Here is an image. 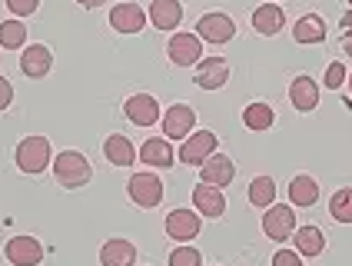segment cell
<instances>
[{
  "mask_svg": "<svg viewBox=\"0 0 352 266\" xmlns=\"http://www.w3.org/2000/svg\"><path fill=\"white\" fill-rule=\"evenodd\" d=\"M193 80H196V87H203V90H219L230 80V63L223 57H203L199 67H196Z\"/></svg>",
  "mask_w": 352,
  "mask_h": 266,
  "instance_id": "9a60e30c",
  "label": "cell"
},
{
  "mask_svg": "<svg viewBox=\"0 0 352 266\" xmlns=\"http://www.w3.org/2000/svg\"><path fill=\"white\" fill-rule=\"evenodd\" d=\"M110 27L117 30V34H140L143 27H146V10L140 7V3H117L113 10H110Z\"/></svg>",
  "mask_w": 352,
  "mask_h": 266,
  "instance_id": "8fae6325",
  "label": "cell"
},
{
  "mask_svg": "<svg viewBox=\"0 0 352 266\" xmlns=\"http://www.w3.org/2000/svg\"><path fill=\"white\" fill-rule=\"evenodd\" d=\"M193 207L196 213H203L206 220H219L226 213V196L219 187H210V183H199L193 190Z\"/></svg>",
  "mask_w": 352,
  "mask_h": 266,
  "instance_id": "2e32d148",
  "label": "cell"
},
{
  "mask_svg": "<svg viewBox=\"0 0 352 266\" xmlns=\"http://www.w3.org/2000/svg\"><path fill=\"white\" fill-rule=\"evenodd\" d=\"M263 233L270 236V240H289L296 233V213L293 207H270L263 213Z\"/></svg>",
  "mask_w": 352,
  "mask_h": 266,
  "instance_id": "9c48e42d",
  "label": "cell"
},
{
  "mask_svg": "<svg viewBox=\"0 0 352 266\" xmlns=\"http://www.w3.org/2000/svg\"><path fill=\"white\" fill-rule=\"evenodd\" d=\"M103 153H107V160H110L113 167H130V163H137V150H133V143H130L123 133H110L107 143H103Z\"/></svg>",
  "mask_w": 352,
  "mask_h": 266,
  "instance_id": "603a6c76",
  "label": "cell"
},
{
  "mask_svg": "<svg viewBox=\"0 0 352 266\" xmlns=\"http://www.w3.org/2000/svg\"><path fill=\"white\" fill-rule=\"evenodd\" d=\"M54 176H57L60 187H67V190H77V187H87L90 183V160L83 156L80 150H63L60 156H54Z\"/></svg>",
  "mask_w": 352,
  "mask_h": 266,
  "instance_id": "6da1fadb",
  "label": "cell"
},
{
  "mask_svg": "<svg viewBox=\"0 0 352 266\" xmlns=\"http://www.w3.org/2000/svg\"><path fill=\"white\" fill-rule=\"evenodd\" d=\"M216 153V133L213 130H199V133H190L179 147V163L186 167H203L206 156Z\"/></svg>",
  "mask_w": 352,
  "mask_h": 266,
  "instance_id": "5b68a950",
  "label": "cell"
},
{
  "mask_svg": "<svg viewBox=\"0 0 352 266\" xmlns=\"http://www.w3.org/2000/svg\"><path fill=\"white\" fill-rule=\"evenodd\" d=\"M14 160H17V167L23 173H30V176H37L43 173L50 163H54V153H50V140L47 136H23L17 143V153H14Z\"/></svg>",
  "mask_w": 352,
  "mask_h": 266,
  "instance_id": "7a4b0ae2",
  "label": "cell"
},
{
  "mask_svg": "<svg viewBox=\"0 0 352 266\" xmlns=\"http://www.w3.org/2000/svg\"><path fill=\"white\" fill-rule=\"evenodd\" d=\"M126 193H130V200L143 209H153L163 203V180H160L157 173L143 170V173H133L130 176V183H126Z\"/></svg>",
  "mask_w": 352,
  "mask_h": 266,
  "instance_id": "3957f363",
  "label": "cell"
},
{
  "mask_svg": "<svg viewBox=\"0 0 352 266\" xmlns=\"http://www.w3.org/2000/svg\"><path fill=\"white\" fill-rule=\"evenodd\" d=\"M7 7H10V14L14 17H30V14H37V7H40V0H3Z\"/></svg>",
  "mask_w": 352,
  "mask_h": 266,
  "instance_id": "4dcf8cb0",
  "label": "cell"
},
{
  "mask_svg": "<svg viewBox=\"0 0 352 266\" xmlns=\"http://www.w3.org/2000/svg\"><path fill=\"white\" fill-rule=\"evenodd\" d=\"M123 114H126V120L133 123V127H153L160 116V103H157V96H150V94H133L126 103H123Z\"/></svg>",
  "mask_w": 352,
  "mask_h": 266,
  "instance_id": "ba28073f",
  "label": "cell"
},
{
  "mask_svg": "<svg viewBox=\"0 0 352 266\" xmlns=\"http://www.w3.org/2000/svg\"><path fill=\"white\" fill-rule=\"evenodd\" d=\"M10 100H14V87H10V80H7V76H0V110H7V107H10Z\"/></svg>",
  "mask_w": 352,
  "mask_h": 266,
  "instance_id": "836d02e7",
  "label": "cell"
},
{
  "mask_svg": "<svg viewBox=\"0 0 352 266\" xmlns=\"http://www.w3.org/2000/svg\"><path fill=\"white\" fill-rule=\"evenodd\" d=\"M199 227H203V220L196 209H173V213H166V223H163L170 240H196Z\"/></svg>",
  "mask_w": 352,
  "mask_h": 266,
  "instance_id": "7c38bea8",
  "label": "cell"
},
{
  "mask_svg": "<svg viewBox=\"0 0 352 266\" xmlns=\"http://www.w3.org/2000/svg\"><path fill=\"white\" fill-rule=\"evenodd\" d=\"M273 266H302V263H299V253H293V249H279L273 256Z\"/></svg>",
  "mask_w": 352,
  "mask_h": 266,
  "instance_id": "d6a6232c",
  "label": "cell"
},
{
  "mask_svg": "<svg viewBox=\"0 0 352 266\" xmlns=\"http://www.w3.org/2000/svg\"><path fill=\"white\" fill-rule=\"evenodd\" d=\"M326 34H329V30H326V20L319 17V14H302L293 27L296 43H322Z\"/></svg>",
  "mask_w": 352,
  "mask_h": 266,
  "instance_id": "7402d4cb",
  "label": "cell"
},
{
  "mask_svg": "<svg viewBox=\"0 0 352 266\" xmlns=\"http://www.w3.org/2000/svg\"><path fill=\"white\" fill-rule=\"evenodd\" d=\"M349 90H352V74H349Z\"/></svg>",
  "mask_w": 352,
  "mask_h": 266,
  "instance_id": "8d00e7d4",
  "label": "cell"
},
{
  "mask_svg": "<svg viewBox=\"0 0 352 266\" xmlns=\"http://www.w3.org/2000/svg\"><path fill=\"white\" fill-rule=\"evenodd\" d=\"M3 253H7L10 266H37L43 260V243L37 236H14Z\"/></svg>",
  "mask_w": 352,
  "mask_h": 266,
  "instance_id": "30bf717a",
  "label": "cell"
},
{
  "mask_svg": "<svg viewBox=\"0 0 352 266\" xmlns=\"http://www.w3.org/2000/svg\"><path fill=\"white\" fill-rule=\"evenodd\" d=\"M289 100L299 114H313L319 107V87H316L313 76H296L293 87H289Z\"/></svg>",
  "mask_w": 352,
  "mask_h": 266,
  "instance_id": "e0dca14e",
  "label": "cell"
},
{
  "mask_svg": "<svg viewBox=\"0 0 352 266\" xmlns=\"http://www.w3.org/2000/svg\"><path fill=\"white\" fill-rule=\"evenodd\" d=\"M236 176V163L226 156V153H213V156H206L203 160V180L199 183H210V187H230Z\"/></svg>",
  "mask_w": 352,
  "mask_h": 266,
  "instance_id": "5bb4252c",
  "label": "cell"
},
{
  "mask_svg": "<svg viewBox=\"0 0 352 266\" xmlns=\"http://www.w3.org/2000/svg\"><path fill=\"white\" fill-rule=\"evenodd\" d=\"M160 123H163V133H166V140H186L196 127V114L193 107H186V103H176L170 107L166 114L160 116Z\"/></svg>",
  "mask_w": 352,
  "mask_h": 266,
  "instance_id": "52a82bcc",
  "label": "cell"
},
{
  "mask_svg": "<svg viewBox=\"0 0 352 266\" xmlns=\"http://www.w3.org/2000/svg\"><path fill=\"white\" fill-rule=\"evenodd\" d=\"M342 83H346V67L336 60V63H329V70H326V87H329V90H339Z\"/></svg>",
  "mask_w": 352,
  "mask_h": 266,
  "instance_id": "1f68e13d",
  "label": "cell"
},
{
  "mask_svg": "<svg viewBox=\"0 0 352 266\" xmlns=\"http://www.w3.org/2000/svg\"><path fill=\"white\" fill-rule=\"evenodd\" d=\"M80 7H87V10H97V7H103L107 0H77Z\"/></svg>",
  "mask_w": 352,
  "mask_h": 266,
  "instance_id": "e575fe53",
  "label": "cell"
},
{
  "mask_svg": "<svg viewBox=\"0 0 352 266\" xmlns=\"http://www.w3.org/2000/svg\"><path fill=\"white\" fill-rule=\"evenodd\" d=\"M196 37L206 40V43H226V40L236 37V20L230 14H203V17L196 20Z\"/></svg>",
  "mask_w": 352,
  "mask_h": 266,
  "instance_id": "277c9868",
  "label": "cell"
},
{
  "mask_svg": "<svg viewBox=\"0 0 352 266\" xmlns=\"http://www.w3.org/2000/svg\"><path fill=\"white\" fill-rule=\"evenodd\" d=\"M100 263L103 266H133L137 263V247H133L130 240L113 236V240H107L103 249H100Z\"/></svg>",
  "mask_w": 352,
  "mask_h": 266,
  "instance_id": "ffe728a7",
  "label": "cell"
},
{
  "mask_svg": "<svg viewBox=\"0 0 352 266\" xmlns=\"http://www.w3.org/2000/svg\"><path fill=\"white\" fill-rule=\"evenodd\" d=\"M342 50H346V54H349V57H352V30H349V34H346V37H342Z\"/></svg>",
  "mask_w": 352,
  "mask_h": 266,
  "instance_id": "d590c367",
  "label": "cell"
},
{
  "mask_svg": "<svg viewBox=\"0 0 352 266\" xmlns=\"http://www.w3.org/2000/svg\"><path fill=\"white\" fill-rule=\"evenodd\" d=\"M27 43V27H23V20H3L0 23V47H7V50H20Z\"/></svg>",
  "mask_w": 352,
  "mask_h": 266,
  "instance_id": "83f0119b",
  "label": "cell"
},
{
  "mask_svg": "<svg viewBox=\"0 0 352 266\" xmlns=\"http://www.w3.org/2000/svg\"><path fill=\"white\" fill-rule=\"evenodd\" d=\"M166 54H170V63H176V67H193L203 60V43L196 34H173L166 43Z\"/></svg>",
  "mask_w": 352,
  "mask_h": 266,
  "instance_id": "8992f818",
  "label": "cell"
},
{
  "mask_svg": "<svg viewBox=\"0 0 352 266\" xmlns=\"http://www.w3.org/2000/svg\"><path fill=\"white\" fill-rule=\"evenodd\" d=\"M50 67H54V54L43 43H30L20 54V70H23V76H30V80H43V76L50 74Z\"/></svg>",
  "mask_w": 352,
  "mask_h": 266,
  "instance_id": "4fadbf2b",
  "label": "cell"
},
{
  "mask_svg": "<svg viewBox=\"0 0 352 266\" xmlns=\"http://www.w3.org/2000/svg\"><path fill=\"white\" fill-rule=\"evenodd\" d=\"M329 216L339 220V223H352V187H342V190L333 193V200H329Z\"/></svg>",
  "mask_w": 352,
  "mask_h": 266,
  "instance_id": "f1b7e54d",
  "label": "cell"
},
{
  "mask_svg": "<svg viewBox=\"0 0 352 266\" xmlns=\"http://www.w3.org/2000/svg\"><path fill=\"white\" fill-rule=\"evenodd\" d=\"M349 3H352V0H349Z\"/></svg>",
  "mask_w": 352,
  "mask_h": 266,
  "instance_id": "74e56055",
  "label": "cell"
},
{
  "mask_svg": "<svg viewBox=\"0 0 352 266\" xmlns=\"http://www.w3.org/2000/svg\"><path fill=\"white\" fill-rule=\"evenodd\" d=\"M140 160L146 163V167H157V170H166V167H173V147H170V140L166 136H150L146 143H143V150H140Z\"/></svg>",
  "mask_w": 352,
  "mask_h": 266,
  "instance_id": "ac0fdd59",
  "label": "cell"
},
{
  "mask_svg": "<svg viewBox=\"0 0 352 266\" xmlns=\"http://www.w3.org/2000/svg\"><path fill=\"white\" fill-rule=\"evenodd\" d=\"M183 20V3L179 0H153L150 3V23L157 30H176Z\"/></svg>",
  "mask_w": 352,
  "mask_h": 266,
  "instance_id": "d6986e66",
  "label": "cell"
},
{
  "mask_svg": "<svg viewBox=\"0 0 352 266\" xmlns=\"http://www.w3.org/2000/svg\"><path fill=\"white\" fill-rule=\"evenodd\" d=\"M170 266H203V253L196 247H176L170 253Z\"/></svg>",
  "mask_w": 352,
  "mask_h": 266,
  "instance_id": "f546056e",
  "label": "cell"
},
{
  "mask_svg": "<svg viewBox=\"0 0 352 266\" xmlns=\"http://www.w3.org/2000/svg\"><path fill=\"white\" fill-rule=\"evenodd\" d=\"M286 27V14H283V7H276V3H263V7H256L253 10V30L256 34H263V37H273Z\"/></svg>",
  "mask_w": 352,
  "mask_h": 266,
  "instance_id": "44dd1931",
  "label": "cell"
},
{
  "mask_svg": "<svg viewBox=\"0 0 352 266\" xmlns=\"http://www.w3.org/2000/svg\"><path fill=\"white\" fill-rule=\"evenodd\" d=\"M293 243L299 256H319L326 249V233L319 227H296Z\"/></svg>",
  "mask_w": 352,
  "mask_h": 266,
  "instance_id": "cb8c5ba5",
  "label": "cell"
},
{
  "mask_svg": "<svg viewBox=\"0 0 352 266\" xmlns=\"http://www.w3.org/2000/svg\"><path fill=\"white\" fill-rule=\"evenodd\" d=\"M316 200H319V183H316L309 173H299L293 176V183H289V203L293 207H313Z\"/></svg>",
  "mask_w": 352,
  "mask_h": 266,
  "instance_id": "d4e9b609",
  "label": "cell"
},
{
  "mask_svg": "<svg viewBox=\"0 0 352 266\" xmlns=\"http://www.w3.org/2000/svg\"><path fill=\"white\" fill-rule=\"evenodd\" d=\"M276 200V180L273 176H256L250 183V203L259 209H270Z\"/></svg>",
  "mask_w": 352,
  "mask_h": 266,
  "instance_id": "4316f807",
  "label": "cell"
},
{
  "mask_svg": "<svg viewBox=\"0 0 352 266\" xmlns=\"http://www.w3.org/2000/svg\"><path fill=\"white\" fill-rule=\"evenodd\" d=\"M243 123H246L250 130H256V133L270 130V127L276 123L273 107H270V103H250V107L243 110Z\"/></svg>",
  "mask_w": 352,
  "mask_h": 266,
  "instance_id": "484cf974",
  "label": "cell"
}]
</instances>
